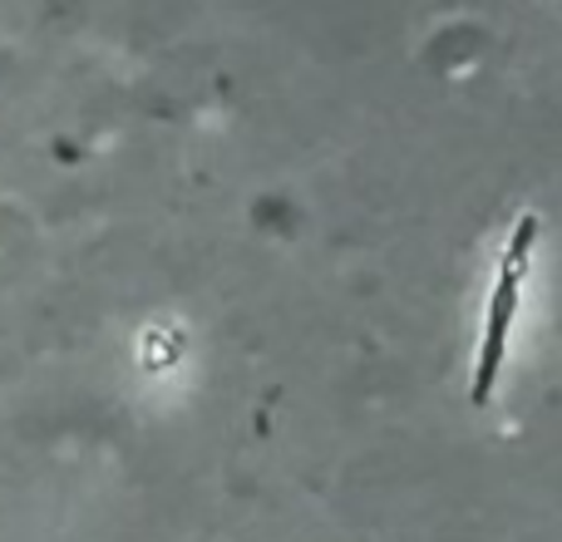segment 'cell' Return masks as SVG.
I'll return each mask as SVG.
<instances>
[{
	"label": "cell",
	"instance_id": "1",
	"mask_svg": "<svg viewBox=\"0 0 562 542\" xmlns=\"http://www.w3.org/2000/svg\"><path fill=\"white\" fill-rule=\"evenodd\" d=\"M518 296H524V281L498 271L494 296H488V316H484V340H479V355H474V385H469L474 405H488V395L498 385V370H504V355H508V330H514V316H518Z\"/></svg>",
	"mask_w": 562,
	"mask_h": 542
}]
</instances>
